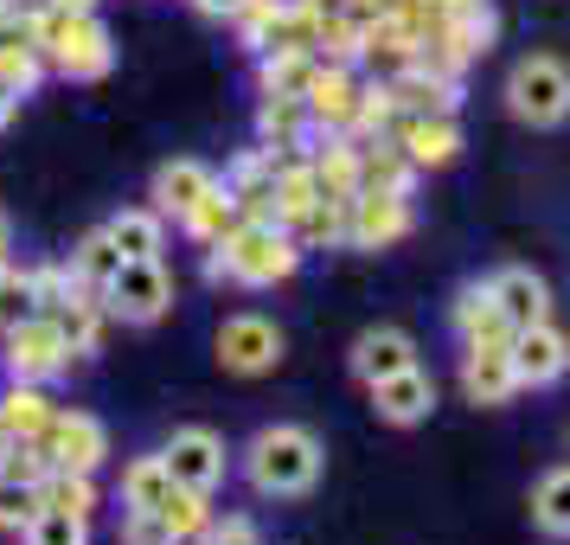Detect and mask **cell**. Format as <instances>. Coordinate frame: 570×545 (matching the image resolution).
<instances>
[{"label": "cell", "mask_w": 570, "mask_h": 545, "mask_svg": "<svg viewBox=\"0 0 570 545\" xmlns=\"http://www.w3.org/2000/svg\"><path fill=\"white\" fill-rule=\"evenodd\" d=\"M27 545H83V519L58 514V507H39L27 526Z\"/></svg>", "instance_id": "32"}, {"label": "cell", "mask_w": 570, "mask_h": 545, "mask_svg": "<svg viewBox=\"0 0 570 545\" xmlns=\"http://www.w3.org/2000/svg\"><path fill=\"white\" fill-rule=\"evenodd\" d=\"M52 405H46V398H39V391L32 386H20V391H7V398H0V424H7V437H46V424H52Z\"/></svg>", "instance_id": "22"}, {"label": "cell", "mask_w": 570, "mask_h": 545, "mask_svg": "<svg viewBox=\"0 0 570 545\" xmlns=\"http://www.w3.org/2000/svg\"><path fill=\"white\" fill-rule=\"evenodd\" d=\"M39 449L52 456V468H78V475H90V468L104 463V424L97 417H52L46 424V437H39Z\"/></svg>", "instance_id": "11"}, {"label": "cell", "mask_w": 570, "mask_h": 545, "mask_svg": "<svg viewBox=\"0 0 570 545\" xmlns=\"http://www.w3.org/2000/svg\"><path fill=\"white\" fill-rule=\"evenodd\" d=\"M180 225L199 237V244H212V251H218V244H225L237 225H244V218H237V199H232V193H218V186H212V193H206V199H199L193 212H186Z\"/></svg>", "instance_id": "19"}, {"label": "cell", "mask_w": 570, "mask_h": 545, "mask_svg": "<svg viewBox=\"0 0 570 545\" xmlns=\"http://www.w3.org/2000/svg\"><path fill=\"white\" fill-rule=\"evenodd\" d=\"M404 155H411V167H442V160H455V148H462V135H455V123L449 116H404Z\"/></svg>", "instance_id": "17"}, {"label": "cell", "mask_w": 570, "mask_h": 545, "mask_svg": "<svg viewBox=\"0 0 570 545\" xmlns=\"http://www.w3.org/2000/svg\"><path fill=\"white\" fill-rule=\"evenodd\" d=\"M160 463H167V475H174L180 488L206 494L212 481L225 475V442L212 437V430H174V442L160 449Z\"/></svg>", "instance_id": "9"}, {"label": "cell", "mask_w": 570, "mask_h": 545, "mask_svg": "<svg viewBox=\"0 0 570 545\" xmlns=\"http://www.w3.org/2000/svg\"><path fill=\"white\" fill-rule=\"evenodd\" d=\"M167 494H174V475H167V463H160V456L129 463V475H122V500H129V514H155Z\"/></svg>", "instance_id": "20"}, {"label": "cell", "mask_w": 570, "mask_h": 545, "mask_svg": "<svg viewBox=\"0 0 570 545\" xmlns=\"http://www.w3.org/2000/svg\"><path fill=\"white\" fill-rule=\"evenodd\" d=\"M372 405H379V417H391V424H416V417L436 405V386H430L416 366H404V372H391V379L372 386Z\"/></svg>", "instance_id": "14"}, {"label": "cell", "mask_w": 570, "mask_h": 545, "mask_svg": "<svg viewBox=\"0 0 570 545\" xmlns=\"http://www.w3.org/2000/svg\"><path fill=\"white\" fill-rule=\"evenodd\" d=\"M65 360H71V347H65L52 314H27L20 328H7V366L20 379H52Z\"/></svg>", "instance_id": "6"}, {"label": "cell", "mask_w": 570, "mask_h": 545, "mask_svg": "<svg viewBox=\"0 0 570 545\" xmlns=\"http://www.w3.org/2000/svg\"><path fill=\"white\" fill-rule=\"evenodd\" d=\"M321 199V181H314V167H276V218L295 225L302 212Z\"/></svg>", "instance_id": "26"}, {"label": "cell", "mask_w": 570, "mask_h": 545, "mask_svg": "<svg viewBox=\"0 0 570 545\" xmlns=\"http://www.w3.org/2000/svg\"><path fill=\"white\" fill-rule=\"evenodd\" d=\"M404 232H411L404 193H372V186H360V193L346 199V237H353V244L379 251V244H391V237H404Z\"/></svg>", "instance_id": "7"}, {"label": "cell", "mask_w": 570, "mask_h": 545, "mask_svg": "<svg viewBox=\"0 0 570 545\" xmlns=\"http://www.w3.org/2000/svg\"><path fill=\"white\" fill-rule=\"evenodd\" d=\"M13 109H20V90H13V84L0 78V129H7V123H13Z\"/></svg>", "instance_id": "38"}, {"label": "cell", "mask_w": 570, "mask_h": 545, "mask_svg": "<svg viewBox=\"0 0 570 545\" xmlns=\"http://www.w3.org/2000/svg\"><path fill=\"white\" fill-rule=\"evenodd\" d=\"M532 514H539L544 533L570 539V468H551V475L539 481V494H532Z\"/></svg>", "instance_id": "24"}, {"label": "cell", "mask_w": 570, "mask_h": 545, "mask_svg": "<svg viewBox=\"0 0 570 545\" xmlns=\"http://www.w3.org/2000/svg\"><path fill=\"white\" fill-rule=\"evenodd\" d=\"M46 7H52V13H90L97 0H46Z\"/></svg>", "instance_id": "40"}, {"label": "cell", "mask_w": 570, "mask_h": 545, "mask_svg": "<svg viewBox=\"0 0 570 545\" xmlns=\"http://www.w3.org/2000/svg\"><path fill=\"white\" fill-rule=\"evenodd\" d=\"M308 116H321V123H334V129H346L353 116H360V90H353V78L346 71H314L308 84Z\"/></svg>", "instance_id": "18"}, {"label": "cell", "mask_w": 570, "mask_h": 545, "mask_svg": "<svg viewBox=\"0 0 570 545\" xmlns=\"http://www.w3.org/2000/svg\"><path fill=\"white\" fill-rule=\"evenodd\" d=\"M353 7H360V13H365V7H379V13H385V0H353Z\"/></svg>", "instance_id": "41"}, {"label": "cell", "mask_w": 570, "mask_h": 545, "mask_svg": "<svg viewBox=\"0 0 570 545\" xmlns=\"http://www.w3.org/2000/svg\"><path fill=\"white\" fill-rule=\"evenodd\" d=\"M27 314H39V302H32V276H7V283H0V328H20Z\"/></svg>", "instance_id": "34"}, {"label": "cell", "mask_w": 570, "mask_h": 545, "mask_svg": "<svg viewBox=\"0 0 570 545\" xmlns=\"http://www.w3.org/2000/svg\"><path fill=\"white\" fill-rule=\"evenodd\" d=\"M7 276H13V270H7V263H0V283H7Z\"/></svg>", "instance_id": "43"}, {"label": "cell", "mask_w": 570, "mask_h": 545, "mask_svg": "<svg viewBox=\"0 0 570 545\" xmlns=\"http://www.w3.org/2000/svg\"><path fill=\"white\" fill-rule=\"evenodd\" d=\"M442 13H488V0H436Z\"/></svg>", "instance_id": "39"}, {"label": "cell", "mask_w": 570, "mask_h": 545, "mask_svg": "<svg viewBox=\"0 0 570 545\" xmlns=\"http://www.w3.org/2000/svg\"><path fill=\"white\" fill-rule=\"evenodd\" d=\"M193 7H199V13H225V20H237L250 0H193Z\"/></svg>", "instance_id": "37"}, {"label": "cell", "mask_w": 570, "mask_h": 545, "mask_svg": "<svg viewBox=\"0 0 570 545\" xmlns=\"http://www.w3.org/2000/svg\"><path fill=\"white\" fill-rule=\"evenodd\" d=\"M212 186H218V181H212V167H199V160H167V167L155 174V206L174 212V218H186Z\"/></svg>", "instance_id": "15"}, {"label": "cell", "mask_w": 570, "mask_h": 545, "mask_svg": "<svg viewBox=\"0 0 570 545\" xmlns=\"http://www.w3.org/2000/svg\"><path fill=\"white\" fill-rule=\"evenodd\" d=\"M276 353H283V334L263 314H237L218 328V360L232 372H263V366H276Z\"/></svg>", "instance_id": "10"}, {"label": "cell", "mask_w": 570, "mask_h": 545, "mask_svg": "<svg viewBox=\"0 0 570 545\" xmlns=\"http://www.w3.org/2000/svg\"><path fill=\"white\" fill-rule=\"evenodd\" d=\"M462 386H468V398H474V405H507V398L519 391L513 340H468Z\"/></svg>", "instance_id": "8"}, {"label": "cell", "mask_w": 570, "mask_h": 545, "mask_svg": "<svg viewBox=\"0 0 570 545\" xmlns=\"http://www.w3.org/2000/svg\"><path fill=\"white\" fill-rule=\"evenodd\" d=\"M155 514L167 519V533H174V539H193V533H206V494H199V488H180V481H174V494L160 500Z\"/></svg>", "instance_id": "27"}, {"label": "cell", "mask_w": 570, "mask_h": 545, "mask_svg": "<svg viewBox=\"0 0 570 545\" xmlns=\"http://www.w3.org/2000/svg\"><path fill=\"white\" fill-rule=\"evenodd\" d=\"M122 545H180V539L167 533V519L160 514H129L122 519Z\"/></svg>", "instance_id": "35"}, {"label": "cell", "mask_w": 570, "mask_h": 545, "mask_svg": "<svg viewBox=\"0 0 570 545\" xmlns=\"http://www.w3.org/2000/svg\"><path fill=\"white\" fill-rule=\"evenodd\" d=\"M314 58H302V52H283V58H269L263 65V84H269V97H308V84H314Z\"/></svg>", "instance_id": "29"}, {"label": "cell", "mask_w": 570, "mask_h": 545, "mask_svg": "<svg viewBox=\"0 0 570 545\" xmlns=\"http://www.w3.org/2000/svg\"><path fill=\"white\" fill-rule=\"evenodd\" d=\"M109 244L122 257H160V212H122V218H109Z\"/></svg>", "instance_id": "23"}, {"label": "cell", "mask_w": 570, "mask_h": 545, "mask_svg": "<svg viewBox=\"0 0 570 545\" xmlns=\"http://www.w3.org/2000/svg\"><path fill=\"white\" fill-rule=\"evenodd\" d=\"M314 181H321V193H334V199H353L360 193V148H327V160L314 167Z\"/></svg>", "instance_id": "30"}, {"label": "cell", "mask_w": 570, "mask_h": 545, "mask_svg": "<svg viewBox=\"0 0 570 545\" xmlns=\"http://www.w3.org/2000/svg\"><path fill=\"white\" fill-rule=\"evenodd\" d=\"M570 366V340L558 334V328H519L513 334V372H519V386H551L558 372Z\"/></svg>", "instance_id": "12"}, {"label": "cell", "mask_w": 570, "mask_h": 545, "mask_svg": "<svg viewBox=\"0 0 570 545\" xmlns=\"http://www.w3.org/2000/svg\"><path fill=\"white\" fill-rule=\"evenodd\" d=\"M488 289H493V309H500V321H507L513 334L544 321V283L532 276V270H500Z\"/></svg>", "instance_id": "13"}, {"label": "cell", "mask_w": 570, "mask_h": 545, "mask_svg": "<svg viewBox=\"0 0 570 545\" xmlns=\"http://www.w3.org/2000/svg\"><path fill=\"white\" fill-rule=\"evenodd\" d=\"M314 475H321V442L308 430L276 424V430H263L250 442V481L263 494H302V488H314Z\"/></svg>", "instance_id": "2"}, {"label": "cell", "mask_w": 570, "mask_h": 545, "mask_svg": "<svg viewBox=\"0 0 570 545\" xmlns=\"http://www.w3.org/2000/svg\"><path fill=\"white\" fill-rule=\"evenodd\" d=\"M52 321H58V334H65L71 353H90V347H97V309H90V302H71V295H65L52 309Z\"/></svg>", "instance_id": "31"}, {"label": "cell", "mask_w": 570, "mask_h": 545, "mask_svg": "<svg viewBox=\"0 0 570 545\" xmlns=\"http://www.w3.org/2000/svg\"><path fill=\"white\" fill-rule=\"evenodd\" d=\"M404 366H416V360H411V334H397V328H372L353 347V372H360L365 386H379V379L404 372Z\"/></svg>", "instance_id": "16"}, {"label": "cell", "mask_w": 570, "mask_h": 545, "mask_svg": "<svg viewBox=\"0 0 570 545\" xmlns=\"http://www.w3.org/2000/svg\"><path fill=\"white\" fill-rule=\"evenodd\" d=\"M0 244H7V225H0Z\"/></svg>", "instance_id": "44"}, {"label": "cell", "mask_w": 570, "mask_h": 545, "mask_svg": "<svg viewBox=\"0 0 570 545\" xmlns=\"http://www.w3.org/2000/svg\"><path fill=\"white\" fill-rule=\"evenodd\" d=\"M116 270H122V251L109 244V232L83 237V251H78V283H83V289H97V295H104V289H109V276H116Z\"/></svg>", "instance_id": "28"}, {"label": "cell", "mask_w": 570, "mask_h": 545, "mask_svg": "<svg viewBox=\"0 0 570 545\" xmlns=\"http://www.w3.org/2000/svg\"><path fill=\"white\" fill-rule=\"evenodd\" d=\"M39 494H46V507H58V514H78V519H90V507H97L90 475H78V468H52V475L39 481Z\"/></svg>", "instance_id": "25"}, {"label": "cell", "mask_w": 570, "mask_h": 545, "mask_svg": "<svg viewBox=\"0 0 570 545\" xmlns=\"http://www.w3.org/2000/svg\"><path fill=\"white\" fill-rule=\"evenodd\" d=\"M507 97H513V116L551 129V123L570 116V71L558 65V58H525V65L513 71V84H507Z\"/></svg>", "instance_id": "4"}, {"label": "cell", "mask_w": 570, "mask_h": 545, "mask_svg": "<svg viewBox=\"0 0 570 545\" xmlns=\"http://www.w3.org/2000/svg\"><path fill=\"white\" fill-rule=\"evenodd\" d=\"M455 328H462L468 340H513V328L500 321V309H493V289H462V302H455Z\"/></svg>", "instance_id": "21"}, {"label": "cell", "mask_w": 570, "mask_h": 545, "mask_svg": "<svg viewBox=\"0 0 570 545\" xmlns=\"http://www.w3.org/2000/svg\"><path fill=\"white\" fill-rule=\"evenodd\" d=\"M39 507H46L39 481H0V526H32Z\"/></svg>", "instance_id": "33"}, {"label": "cell", "mask_w": 570, "mask_h": 545, "mask_svg": "<svg viewBox=\"0 0 570 545\" xmlns=\"http://www.w3.org/2000/svg\"><path fill=\"white\" fill-rule=\"evenodd\" d=\"M7 442H13V437H7V424H0V456H7Z\"/></svg>", "instance_id": "42"}, {"label": "cell", "mask_w": 570, "mask_h": 545, "mask_svg": "<svg viewBox=\"0 0 570 545\" xmlns=\"http://www.w3.org/2000/svg\"><path fill=\"white\" fill-rule=\"evenodd\" d=\"M39 46L52 52L65 78H104L109 71V32L97 13H39Z\"/></svg>", "instance_id": "3"}, {"label": "cell", "mask_w": 570, "mask_h": 545, "mask_svg": "<svg viewBox=\"0 0 570 545\" xmlns=\"http://www.w3.org/2000/svg\"><path fill=\"white\" fill-rule=\"evenodd\" d=\"M109 309L122 314V321H155L160 309H167V295H174V283H167V270H160L155 257H122V270L109 276Z\"/></svg>", "instance_id": "5"}, {"label": "cell", "mask_w": 570, "mask_h": 545, "mask_svg": "<svg viewBox=\"0 0 570 545\" xmlns=\"http://www.w3.org/2000/svg\"><path fill=\"white\" fill-rule=\"evenodd\" d=\"M206 545H257V526H250V519H225V526H206Z\"/></svg>", "instance_id": "36"}, {"label": "cell", "mask_w": 570, "mask_h": 545, "mask_svg": "<svg viewBox=\"0 0 570 545\" xmlns=\"http://www.w3.org/2000/svg\"><path fill=\"white\" fill-rule=\"evenodd\" d=\"M295 237L276 225V218H250V225H237L225 244H218V257H212V276H232V283H283V276H295Z\"/></svg>", "instance_id": "1"}]
</instances>
